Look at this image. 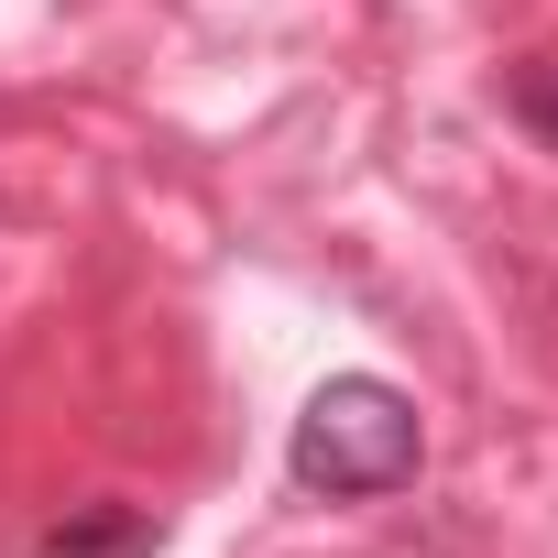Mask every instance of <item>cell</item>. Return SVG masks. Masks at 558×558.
I'll return each mask as SVG.
<instances>
[{
    "instance_id": "cell-1",
    "label": "cell",
    "mask_w": 558,
    "mask_h": 558,
    "mask_svg": "<svg viewBox=\"0 0 558 558\" xmlns=\"http://www.w3.org/2000/svg\"><path fill=\"white\" fill-rule=\"evenodd\" d=\"M416 460H427V427L384 373H329L307 395L296 438H286L296 493H329V504H384V493L416 482Z\"/></svg>"
},
{
    "instance_id": "cell-2",
    "label": "cell",
    "mask_w": 558,
    "mask_h": 558,
    "mask_svg": "<svg viewBox=\"0 0 558 558\" xmlns=\"http://www.w3.org/2000/svg\"><path fill=\"white\" fill-rule=\"evenodd\" d=\"M132 547H154V514H132V504H99V514L56 525L34 558H132Z\"/></svg>"
},
{
    "instance_id": "cell-3",
    "label": "cell",
    "mask_w": 558,
    "mask_h": 558,
    "mask_svg": "<svg viewBox=\"0 0 558 558\" xmlns=\"http://www.w3.org/2000/svg\"><path fill=\"white\" fill-rule=\"evenodd\" d=\"M514 121H536V132L558 143V77H547V66H525V77H514Z\"/></svg>"
}]
</instances>
